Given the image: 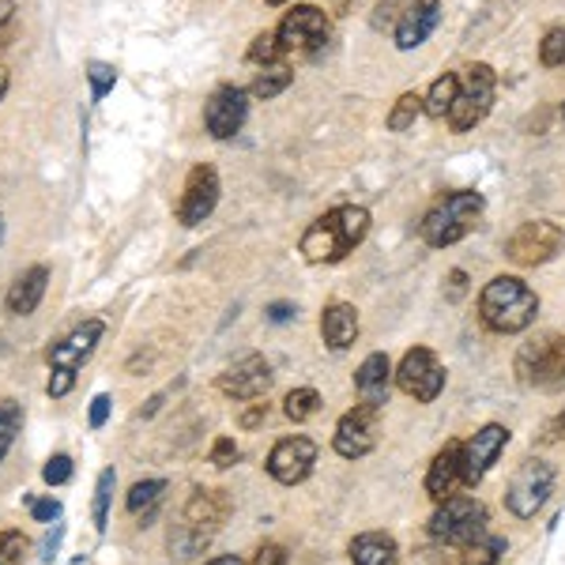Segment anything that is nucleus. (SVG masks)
<instances>
[{
	"label": "nucleus",
	"instance_id": "1",
	"mask_svg": "<svg viewBox=\"0 0 565 565\" xmlns=\"http://www.w3.org/2000/svg\"><path fill=\"white\" fill-rule=\"evenodd\" d=\"M370 234V212L362 204H340L302 234L298 249L309 264H335Z\"/></svg>",
	"mask_w": 565,
	"mask_h": 565
},
{
	"label": "nucleus",
	"instance_id": "2",
	"mask_svg": "<svg viewBox=\"0 0 565 565\" xmlns=\"http://www.w3.org/2000/svg\"><path fill=\"white\" fill-rule=\"evenodd\" d=\"M540 313V298L516 276H498L479 295V321L498 335H516Z\"/></svg>",
	"mask_w": 565,
	"mask_h": 565
},
{
	"label": "nucleus",
	"instance_id": "3",
	"mask_svg": "<svg viewBox=\"0 0 565 565\" xmlns=\"http://www.w3.org/2000/svg\"><path fill=\"white\" fill-rule=\"evenodd\" d=\"M482 215V196L471 193V189H457V193H445L430 212L418 223V234L430 249H449L460 238H468L476 231Z\"/></svg>",
	"mask_w": 565,
	"mask_h": 565
},
{
	"label": "nucleus",
	"instance_id": "4",
	"mask_svg": "<svg viewBox=\"0 0 565 565\" xmlns=\"http://www.w3.org/2000/svg\"><path fill=\"white\" fill-rule=\"evenodd\" d=\"M490 513L479 498L471 494H452L445 501H437V513L430 516V535L437 543H449V546H468L482 540L490 532Z\"/></svg>",
	"mask_w": 565,
	"mask_h": 565
},
{
	"label": "nucleus",
	"instance_id": "5",
	"mask_svg": "<svg viewBox=\"0 0 565 565\" xmlns=\"http://www.w3.org/2000/svg\"><path fill=\"white\" fill-rule=\"evenodd\" d=\"M516 381L527 388L558 392L565 388V335L527 340L516 351Z\"/></svg>",
	"mask_w": 565,
	"mask_h": 565
},
{
	"label": "nucleus",
	"instance_id": "6",
	"mask_svg": "<svg viewBox=\"0 0 565 565\" xmlns=\"http://www.w3.org/2000/svg\"><path fill=\"white\" fill-rule=\"evenodd\" d=\"M554 482H558V471H554V463H546V460H540V457L524 460L521 468L513 471L509 487H505V505H509V513H513L516 521H532V516L540 513L546 501H551Z\"/></svg>",
	"mask_w": 565,
	"mask_h": 565
},
{
	"label": "nucleus",
	"instance_id": "7",
	"mask_svg": "<svg viewBox=\"0 0 565 565\" xmlns=\"http://www.w3.org/2000/svg\"><path fill=\"white\" fill-rule=\"evenodd\" d=\"M494 90H498V76H494V68H490V65L463 68L457 103H452V109H449L452 132H471V129H476L482 117L490 114V106H494Z\"/></svg>",
	"mask_w": 565,
	"mask_h": 565
},
{
	"label": "nucleus",
	"instance_id": "8",
	"mask_svg": "<svg viewBox=\"0 0 565 565\" xmlns=\"http://www.w3.org/2000/svg\"><path fill=\"white\" fill-rule=\"evenodd\" d=\"M565 245V231L551 218H532V223L516 226L513 238L505 242V257L521 268H535V264H546L562 253Z\"/></svg>",
	"mask_w": 565,
	"mask_h": 565
},
{
	"label": "nucleus",
	"instance_id": "9",
	"mask_svg": "<svg viewBox=\"0 0 565 565\" xmlns=\"http://www.w3.org/2000/svg\"><path fill=\"white\" fill-rule=\"evenodd\" d=\"M396 385L418 404H434L445 392V366L430 348H412L396 366Z\"/></svg>",
	"mask_w": 565,
	"mask_h": 565
},
{
	"label": "nucleus",
	"instance_id": "10",
	"mask_svg": "<svg viewBox=\"0 0 565 565\" xmlns=\"http://www.w3.org/2000/svg\"><path fill=\"white\" fill-rule=\"evenodd\" d=\"M328 34H332L328 15L313 4H295L276 26L282 53H317V50H324Z\"/></svg>",
	"mask_w": 565,
	"mask_h": 565
},
{
	"label": "nucleus",
	"instance_id": "11",
	"mask_svg": "<svg viewBox=\"0 0 565 565\" xmlns=\"http://www.w3.org/2000/svg\"><path fill=\"white\" fill-rule=\"evenodd\" d=\"M377 415H381V407L354 404L351 412L335 423L332 449L340 452L343 460H362L366 452H373V445H377Z\"/></svg>",
	"mask_w": 565,
	"mask_h": 565
},
{
	"label": "nucleus",
	"instance_id": "12",
	"mask_svg": "<svg viewBox=\"0 0 565 565\" xmlns=\"http://www.w3.org/2000/svg\"><path fill=\"white\" fill-rule=\"evenodd\" d=\"M505 445H509V430H505V426H498V423H487L476 437H471V441H463V457H460L463 487L476 490L479 482L487 479V471L501 460Z\"/></svg>",
	"mask_w": 565,
	"mask_h": 565
},
{
	"label": "nucleus",
	"instance_id": "13",
	"mask_svg": "<svg viewBox=\"0 0 565 565\" xmlns=\"http://www.w3.org/2000/svg\"><path fill=\"white\" fill-rule=\"evenodd\" d=\"M245 117H249V90L223 84L212 90V98L204 103V129L215 136V140H231V136L242 132Z\"/></svg>",
	"mask_w": 565,
	"mask_h": 565
},
{
	"label": "nucleus",
	"instance_id": "14",
	"mask_svg": "<svg viewBox=\"0 0 565 565\" xmlns=\"http://www.w3.org/2000/svg\"><path fill=\"white\" fill-rule=\"evenodd\" d=\"M317 463V445L309 441V437L295 434V437H282L276 441V449L268 452V476L282 482V487H298V482L309 479V471H313Z\"/></svg>",
	"mask_w": 565,
	"mask_h": 565
},
{
	"label": "nucleus",
	"instance_id": "15",
	"mask_svg": "<svg viewBox=\"0 0 565 565\" xmlns=\"http://www.w3.org/2000/svg\"><path fill=\"white\" fill-rule=\"evenodd\" d=\"M218 174H215V167H193L189 170V178H185V193H181V204H178V223L181 226H200L207 215L215 212V204H218Z\"/></svg>",
	"mask_w": 565,
	"mask_h": 565
},
{
	"label": "nucleus",
	"instance_id": "16",
	"mask_svg": "<svg viewBox=\"0 0 565 565\" xmlns=\"http://www.w3.org/2000/svg\"><path fill=\"white\" fill-rule=\"evenodd\" d=\"M271 388V366L260 354H245L218 373V392L231 399H260Z\"/></svg>",
	"mask_w": 565,
	"mask_h": 565
},
{
	"label": "nucleus",
	"instance_id": "17",
	"mask_svg": "<svg viewBox=\"0 0 565 565\" xmlns=\"http://www.w3.org/2000/svg\"><path fill=\"white\" fill-rule=\"evenodd\" d=\"M103 332H106L103 321H84L72 335H65L61 343H53V348H50V366L76 373L90 359V354H95L98 340H103Z\"/></svg>",
	"mask_w": 565,
	"mask_h": 565
},
{
	"label": "nucleus",
	"instance_id": "18",
	"mask_svg": "<svg viewBox=\"0 0 565 565\" xmlns=\"http://www.w3.org/2000/svg\"><path fill=\"white\" fill-rule=\"evenodd\" d=\"M441 23V0H412L396 23V45L399 50H418Z\"/></svg>",
	"mask_w": 565,
	"mask_h": 565
},
{
	"label": "nucleus",
	"instance_id": "19",
	"mask_svg": "<svg viewBox=\"0 0 565 565\" xmlns=\"http://www.w3.org/2000/svg\"><path fill=\"white\" fill-rule=\"evenodd\" d=\"M460 457H463V441H449L434 457L430 471H426V494H430L434 501L452 498L463 487V479H460Z\"/></svg>",
	"mask_w": 565,
	"mask_h": 565
},
{
	"label": "nucleus",
	"instance_id": "20",
	"mask_svg": "<svg viewBox=\"0 0 565 565\" xmlns=\"http://www.w3.org/2000/svg\"><path fill=\"white\" fill-rule=\"evenodd\" d=\"M392 377H396V373H392L388 354L385 351H373V354H366V362L359 366V373H354V392H359L362 404L385 407Z\"/></svg>",
	"mask_w": 565,
	"mask_h": 565
},
{
	"label": "nucleus",
	"instance_id": "21",
	"mask_svg": "<svg viewBox=\"0 0 565 565\" xmlns=\"http://www.w3.org/2000/svg\"><path fill=\"white\" fill-rule=\"evenodd\" d=\"M223 516H226V501L218 498V490H196V494L189 498L185 513H181V524L212 540L218 532V524H223Z\"/></svg>",
	"mask_w": 565,
	"mask_h": 565
},
{
	"label": "nucleus",
	"instance_id": "22",
	"mask_svg": "<svg viewBox=\"0 0 565 565\" xmlns=\"http://www.w3.org/2000/svg\"><path fill=\"white\" fill-rule=\"evenodd\" d=\"M321 335L332 351H348L359 340V309L348 302H332L321 313Z\"/></svg>",
	"mask_w": 565,
	"mask_h": 565
},
{
	"label": "nucleus",
	"instance_id": "23",
	"mask_svg": "<svg viewBox=\"0 0 565 565\" xmlns=\"http://www.w3.org/2000/svg\"><path fill=\"white\" fill-rule=\"evenodd\" d=\"M45 287H50V268H45V264H34V268H26L23 276L12 282V290H8V309H12L15 317L34 313L39 302L45 298Z\"/></svg>",
	"mask_w": 565,
	"mask_h": 565
},
{
	"label": "nucleus",
	"instance_id": "24",
	"mask_svg": "<svg viewBox=\"0 0 565 565\" xmlns=\"http://www.w3.org/2000/svg\"><path fill=\"white\" fill-rule=\"evenodd\" d=\"M354 565H399V546L385 532H362L351 540Z\"/></svg>",
	"mask_w": 565,
	"mask_h": 565
},
{
	"label": "nucleus",
	"instance_id": "25",
	"mask_svg": "<svg viewBox=\"0 0 565 565\" xmlns=\"http://www.w3.org/2000/svg\"><path fill=\"white\" fill-rule=\"evenodd\" d=\"M457 90H460V72H445V76H437L430 90H426L423 109L441 121V117H449L452 103H457Z\"/></svg>",
	"mask_w": 565,
	"mask_h": 565
},
{
	"label": "nucleus",
	"instance_id": "26",
	"mask_svg": "<svg viewBox=\"0 0 565 565\" xmlns=\"http://www.w3.org/2000/svg\"><path fill=\"white\" fill-rule=\"evenodd\" d=\"M162 494H167V482H162V479H143V482H136V487L129 490V501H125V505H129L132 516H140V521L148 524L154 516V509H159Z\"/></svg>",
	"mask_w": 565,
	"mask_h": 565
},
{
	"label": "nucleus",
	"instance_id": "27",
	"mask_svg": "<svg viewBox=\"0 0 565 565\" xmlns=\"http://www.w3.org/2000/svg\"><path fill=\"white\" fill-rule=\"evenodd\" d=\"M505 551H509V543L501 540V535H490L487 532L482 540L463 546V551H460V565H498Z\"/></svg>",
	"mask_w": 565,
	"mask_h": 565
},
{
	"label": "nucleus",
	"instance_id": "28",
	"mask_svg": "<svg viewBox=\"0 0 565 565\" xmlns=\"http://www.w3.org/2000/svg\"><path fill=\"white\" fill-rule=\"evenodd\" d=\"M290 84H295V68H287V65L279 61V65H268L257 79H253L249 95H253V98H276V95H282V90H287Z\"/></svg>",
	"mask_w": 565,
	"mask_h": 565
},
{
	"label": "nucleus",
	"instance_id": "29",
	"mask_svg": "<svg viewBox=\"0 0 565 565\" xmlns=\"http://www.w3.org/2000/svg\"><path fill=\"white\" fill-rule=\"evenodd\" d=\"M317 412H321V392L317 388H295L282 399V415H287L290 423H309Z\"/></svg>",
	"mask_w": 565,
	"mask_h": 565
},
{
	"label": "nucleus",
	"instance_id": "30",
	"mask_svg": "<svg viewBox=\"0 0 565 565\" xmlns=\"http://www.w3.org/2000/svg\"><path fill=\"white\" fill-rule=\"evenodd\" d=\"M418 114H423V95H415V90H407V95H399V98H396V106H392V114H388V129H392V132H407V129H415Z\"/></svg>",
	"mask_w": 565,
	"mask_h": 565
},
{
	"label": "nucleus",
	"instance_id": "31",
	"mask_svg": "<svg viewBox=\"0 0 565 565\" xmlns=\"http://www.w3.org/2000/svg\"><path fill=\"white\" fill-rule=\"evenodd\" d=\"M20 426H23V407L15 404V399H4V404H0V460H4L8 449L15 445Z\"/></svg>",
	"mask_w": 565,
	"mask_h": 565
},
{
	"label": "nucleus",
	"instance_id": "32",
	"mask_svg": "<svg viewBox=\"0 0 565 565\" xmlns=\"http://www.w3.org/2000/svg\"><path fill=\"white\" fill-rule=\"evenodd\" d=\"M114 468H106L103 476H98V487H95V509H90V516H95V527L98 532H106L109 527V501H114Z\"/></svg>",
	"mask_w": 565,
	"mask_h": 565
},
{
	"label": "nucleus",
	"instance_id": "33",
	"mask_svg": "<svg viewBox=\"0 0 565 565\" xmlns=\"http://www.w3.org/2000/svg\"><path fill=\"white\" fill-rule=\"evenodd\" d=\"M84 76H87V84H90V103H103V98L117 84V68L106 65V61H90Z\"/></svg>",
	"mask_w": 565,
	"mask_h": 565
},
{
	"label": "nucleus",
	"instance_id": "34",
	"mask_svg": "<svg viewBox=\"0 0 565 565\" xmlns=\"http://www.w3.org/2000/svg\"><path fill=\"white\" fill-rule=\"evenodd\" d=\"M245 57L257 61V65H264V68H268V65H279V61H282V45H279V39H276V31H264V34H257Z\"/></svg>",
	"mask_w": 565,
	"mask_h": 565
},
{
	"label": "nucleus",
	"instance_id": "35",
	"mask_svg": "<svg viewBox=\"0 0 565 565\" xmlns=\"http://www.w3.org/2000/svg\"><path fill=\"white\" fill-rule=\"evenodd\" d=\"M540 65L543 68H562L565 65V26H554V31L543 34V42H540Z\"/></svg>",
	"mask_w": 565,
	"mask_h": 565
},
{
	"label": "nucleus",
	"instance_id": "36",
	"mask_svg": "<svg viewBox=\"0 0 565 565\" xmlns=\"http://www.w3.org/2000/svg\"><path fill=\"white\" fill-rule=\"evenodd\" d=\"M26 554L23 532H0V565H20Z\"/></svg>",
	"mask_w": 565,
	"mask_h": 565
},
{
	"label": "nucleus",
	"instance_id": "37",
	"mask_svg": "<svg viewBox=\"0 0 565 565\" xmlns=\"http://www.w3.org/2000/svg\"><path fill=\"white\" fill-rule=\"evenodd\" d=\"M42 479L50 482V487H65V482L72 479V457H65V452L50 457V463L42 468Z\"/></svg>",
	"mask_w": 565,
	"mask_h": 565
},
{
	"label": "nucleus",
	"instance_id": "38",
	"mask_svg": "<svg viewBox=\"0 0 565 565\" xmlns=\"http://www.w3.org/2000/svg\"><path fill=\"white\" fill-rule=\"evenodd\" d=\"M26 505H31V516L39 524L61 521V501H53V498H26Z\"/></svg>",
	"mask_w": 565,
	"mask_h": 565
},
{
	"label": "nucleus",
	"instance_id": "39",
	"mask_svg": "<svg viewBox=\"0 0 565 565\" xmlns=\"http://www.w3.org/2000/svg\"><path fill=\"white\" fill-rule=\"evenodd\" d=\"M234 460H238V445H234V437H215V445H212L215 468H231Z\"/></svg>",
	"mask_w": 565,
	"mask_h": 565
},
{
	"label": "nucleus",
	"instance_id": "40",
	"mask_svg": "<svg viewBox=\"0 0 565 565\" xmlns=\"http://www.w3.org/2000/svg\"><path fill=\"white\" fill-rule=\"evenodd\" d=\"M399 4H412V0H381L377 12H373V26H388L392 20L399 23V15H404V12H396Z\"/></svg>",
	"mask_w": 565,
	"mask_h": 565
},
{
	"label": "nucleus",
	"instance_id": "41",
	"mask_svg": "<svg viewBox=\"0 0 565 565\" xmlns=\"http://www.w3.org/2000/svg\"><path fill=\"white\" fill-rule=\"evenodd\" d=\"M72 381H76V373H68V370H53V377H50V385H45V392H50L53 399H61V396H68Z\"/></svg>",
	"mask_w": 565,
	"mask_h": 565
},
{
	"label": "nucleus",
	"instance_id": "42",
	"mask_svg": "<svg viewBox=\"0 0 565 565\" xmlns=\"http://www.w3.org/2000/svg\"><path fill=\"white\" fill-rule=\"evenodd\" d=\"M109 418V396L106 392H98L95 399H90V430H103Z\"/></svg>",
	"mask_w": 565,
	"mask_h": 565
},
{
	"label": "nucleus",
	"instance_id": "43",
	"mask_svg": "<svg viewBox=\"0 0 565 565\" xmlns=\"http://www.w3.org/2000/svg\"><path fill=\"white\" fill-rule=\"evenodd\" d=\"M253 565H287V551H282L279 543H264L257 551V558H253Z\"/></svg>",
	"mask_w": 565,
	"mask_h": 565
},
{
	"label": "nucleus",
	"instance_id": "44",
	"mask_svg": "<svg viewBox=\"0 0 565 565\" xmlns=\"http://www.w3.org/2000/svg\"><path fill=\"white\" fill-rule=\"evenodd\" d=\"M264 313H268V321H271V324L295 321V306H290V302H271L268 309H264Z\"/></svg>",
	"mask_w": 565,
	"mask_h": 565
},
{
	"label": "nucleus",
	"instance_id": "45",
	"mask_svg": "<svg viewBox=\"0 0 565 565\" xmlns=\"http://www.w3.org/2000/svg\"><path fill=\"white\" fill-rule=\"evenodd\" d=\"M463 295H468V276L457 268V271H449V302H460Z\"/></svg>",
	"mask_w": 565,
	"mask_h": 565
},
{
	"label": "nucleus",
	"instance_id": "46",
	"mask_svg": "<svg viewBox=\"0 0 565 565\" xmlns=\"http://www.w3.org/2000/svg\"><path fill=\"white\" fill-rule=\"evenodd\" d=\"M264 418H268V404H253L249 412L242 415V426H245V430H257Z\"/></svg>",
	"mask_w": 565,
	"mask_h": 565
},
{
	"label": "nucleus",
	"instance_id": "47",
	"mask_svg": "<svg viewBox=\"0 0 565 565\" xmlns=\"http://www.w3.org/2000/svg\"><path fill=\"white\" fill-rule=\"evenodd\" d=\"M61 535H65V527H53V532L50 535H45V543H42V558L45 562H53V554H57V546H61Z\"/></svg>",
	"mask_w": 565,
	"mask_h": 565
},
{
	"label": "nucleus",
	"instance_id": "48",
	"mask_svg": "<svg viewBox=\"0 0 565 565\" xmlns=\"http://www.w3.org/2000/svg\"><path fill=\"white\" fill-rule=\"evenodd\" d=\"M558 437H565V415H558V418H554V423L543 430V441H558Z\"/></svg>",
	"mask_w": 565,
	"mask_h": 565
},
{
	"label": "nucleus",
	"instance_id": "49",
	"mask_svg": "<svg viewBox=\"0 0 565 565\" xmlns=\"http://www.w3.org/2000/svg\"><path fill=\"white\" fill-rule=\"evenodd\" d=\"M15 20V0H0V26H8Z\"/></svg>",
	"mask_w": 565,
	"mask_h": 565
},
{
	"label": "nucleus",
	"instance_id": "50",
	"mask_svg": "<svg viewBox=\"0 0 565 565\" xmlns=\"http://www.w3.org/2000/svg\"><path fill=\"white\" fill-rule=\"evenodd\" d=\"M204 565H245L238 554H218V558H212V562H204Z\"/></svg>",
	"mask_w": 565,
	"mask_h": 565
},
{
	"label": "nucleus",
	"instance_id": "51",
	"mask_svg": "<svg viewBox=\"0 0 565 565\" xmlns=\"http://www.w3.org/2000/svg\"><path fill=\"white\" fill-rule=\"evenodd\" d=\"M8 95V68H0V98Z\"/></svg>",
	"mask_w": 565,
	"mask_h": 565
},
{
	"label": "nucleus",
	"instance_id": "52",
	"mask_svg": "<svg viewBox=\"0 0 565 565\" xmlns=\"http://www.w3.org/2000/svg\"><path fill=\"white\" fill-rule=\"evenodd\" d=\"M268 4H271V8H276V4H287V0H268Z\"/></svg>",
	"mask_w": 565,
	"mask_h": 565
},
{
	"label": "nucleus",
	"instance_id": "53",
	"mask_svg": "<svg viewBox=\"0 0 565 565\" xmlns=\"http://www.w3.org/2000/svg\"><path fill=\"white\" fill-rule=\"evenodd\" d=\"M562 117H565V106H562Z\"/></svg>",
	"mask_w": 565,
	"mask_h": 565
}]
</instances>
